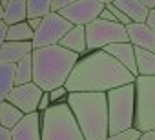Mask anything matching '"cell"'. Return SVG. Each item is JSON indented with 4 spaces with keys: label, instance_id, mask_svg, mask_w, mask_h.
<instances>
[{
    "label": "cell",
    "instance_id": "4316f807",
    "mask_svg": "<svg viewBox=\"0 0 155 140\" xmlns=\"http://www.w3.org/2000/svg\"><path fill=\"white\" fill-rule=\"evenodd\" d=\"M142 24L146 27H150L151 31H155V8L153 9H148V15H146V18H144Z\"/></svg>",
    "mask_w": 155,
    "mask_h": 140
},
{
    "label": "cell",
    "instance_id": "ffe728a7",
    "mask_svg": "<svg viewBox=\"0 0 155 140\" xmlns=\"http://www.w3.org/2000/svg\"><path fill=\"white\" fill-rule=\"evenodd\" d=\"M15 88V64H0V102Z\"/></svg>",
    "mask_w": 155,
    "mask_h": 140
},
{
    "label": "cell",
    "instance_id": "e575fe53",
    "mask_svg": "<svg viewBox=\"0 0 155 140\" xmlns=\"http://www.w3.org/2000/svg\"><path fill=\"white\" fill-rule=\"evenodd\" d=\"M8 2H9V0H0V6L6 8V6H8Z\"/></svg>",
    "mask_w": 155,
    "mask_h": 140
},
{
    "label": "cell",
    "instance_id": "d4e9b609",
    "mask_svg": "<svg viewBox=\"0 0 155 140\" xmlns=\"http://www.w3.org/2000/svg\"><path fill=\"white\" fill-rule=\"evenodd\" d=\"M48 95H49V102H51V104H57V102H66V95H68V91H66L64 86H60V88L51 89Z\"/></svg>",
    "mask_w": 155,
    "mask_h": 140
},
{
    "label": "cell",
    "instance_id": "8fae6325",
    "mask_svg": "<svg viewBox=\"0 0 155 140\" xmlns=\"http://www.w3.org/2000/svg\"><path fill=\"white\" fill-rule=\"evenodd\" d=\"M126 35H128V42L137 47V49H146L155 53V31H151L150 27H146L142 22H131L126 26Z\"/></svg>",
    "mask_w": 155,
    "mask_h": 140
},
{
    "label": "cell",
    "instance_id": "e0dca14e",
    "mask_svg": "<svg viewBox=\"0 0 155 140\" xmlns=\"http://www.w3.org/2000/svg\"><path fill=\"white\" fill-rule=\"evenodd\" d=\"M28 20V9H26V0H9L8 6L4 8V18L2 22L6 26H13L18 22Z\"/></svg>",
    "mask_w": 155,
    "mask_h": 140
},
{
    "label": "cell",
    "instance_id": "9c48e42d",
    "mask_svg": "<svg viewBox=\"0 0 155 140\" xmlns=\"http://www.w3.org/2000/svg\"><path fill=\"white\" fill-rule=\"evenodd\" d=\"M104 6L97 0H77V2L66 6L64 9L58 11L62 18H66L71 26H82L86 27L90 22L97 20Z\"/></svg>",
    "mask_w": 155,
    "mask_h": 140
},
{
    "label": "cell",
    "instance_id": "d6a6232c",
    "mask_svg": "<svg viewBox=\"0 0 155 140\" xmlns=\"http://www.w3.org/2000/svg\"><path fill=\"white\" fill-rule=\"evenodd\" d=\"M0 140H11L9 131H8V129H4V127H0Z\"/></svg>",
    "mask_w": 155,
    "mask_h": 140
},
{
    "label": "cell",
    "instance_id": "5b68a950",
    "mask_svg": "<svg viewBox=\"0 0 155 140\" xmlns=\"http://www.w3.org/2000/svg\"><path fill=\"white\" fill-rule=\"evenodd\" d=\"M133 129L155 131V77H135L133 80Z\"/></svg>",
    "mask_w": 155,
    "mask_h": 140
},
{
    "label": "cell",
    "instance_id": "3957f363",
    "mask_svg": "<svg viewBox=\"0 0 155 140\" xmlns=\"http://www.w3.org/2000/svg\"><path fill=\"white\" fill-rule=\"evenodd\" d=\"M66 104L84 140H104L108 136L106 93H68Z\"/></svg>",
    "mask_w": 155,
    "mask_h": 140
},
{
    "label": "cell",
    "instance_id": "7c38bea8",
    "mask_svg": "<svg viewBox=\"0 0 155 140\" xmlns=\"http://www.w3.org/2000/svg\"><path fill=\"white\" fill-rule=\"evenodd\" d=\"M11 140H40V113L24 115L22 120L9 131Z\"/></svg>",
    "mask_w": 155,
    "mask_h": 140
},
{
    "label": "cell",
    "instance_id": "4fadbf2b",
    "mask_svg": "<svg viewBox=\"0 0 155 140\" xmlns=\"http://www.w3.org/2000/svg\"><path fill=\"white\" fill-rule=\"evenodd\" d=\"M102 51L108 53L113 60H117L122 67H126L135 77V47L130 42H115V44L102 47Z\"/></svg>",
    "mask_w": 155,
    "mask_h": 140
},
{
    "label": "cell",
    "instance_id": "2e32d148",
    "mask_svg": "<svg viewBox=\"0 0 155 140\" xmlns=\"http://www.w3.org/2000/svg\"><path fill=\"white\" fill-rule=\"evenodd\" d=\"M135 77H155V53L135 47Z\"/></svg>",
    "mask_w": 155,
    "mask_h": 140
},
{
    "label": "cell",
    "instance_id": "484cf974",
    "mask_svg": "<svg viewBox=\"0 0 155 140\" xmlns=\"http://www.w3.org/2000/svg\"><path fill=\"white\" fill-rule=\"evenodd\" d=\"M73 2H77V0H51V11L58 13L60 9H64L66 6H69Z\"/></svg>",
    "mask_w": 155,
    "mask_h": 140
},
{
    "label": "cell",
    "instance_id": "7a4b0ae2",
    "mask_svg": "<svg viewBox=\"0 0 155 140\" xmlns=\"http://www.w3.org/2000/svg\"><path fill=\"white\" fill-rule=\"evenodd\" d=\"M29 56L33 69L31 82L44 93H49L51 89L64 86L73 65L81 58L79 55L60 47L58 44L37 47L31 51Z\"/></svg>",
    "mask_w": 155,
    "mask_h": 140
},
{
    "label": "cell",
    "instance_id": "cb8c5ba5",
    "mask_svg": "<svg viewBox=\"0 0 155 140\" xmlns=\"http://www.w3.org/2000/svg\"><path fill=\"white\" fill-rule=\"evenodd\" d=\"M139 136H140V133L131 127V129H126V131L117 133V135H108L104 140H137Z\"/></svg>",
    "mask_w": 155,
    "mask_h": 140
},
{
    "label": "cell",
    "instance_id": "d6986e66",
    "mask_svg": "<svg viewBox=\"0 0 155 140\" xmlns=\"http://www.w3.org/2000/svg\"><path fill=\"white\" fill-rule=\"evenodd\" d=\"M22 111H18L15 106H11L9 102H0V127H4L8 131H11L20 120H22Z\"/></svg>",
    "mask_w": 155,
    "mask_h": 140
},
{
    "label": "cell",
    "instance_id": "4dcf8cb0",
    "mask_svg": "<svg viewBox=\"0 0 155 140\" xmlns=\"http://www.w3.org/2000/svg\"><path fill=\"white\" fill-rule=\"evenodd\" d=\"M137 140H155V131H148V133H140V136Z\"/></svg>",
    "mask_w": 155,
    "mask_h": 140
},
{
    "label": "cell",
    "instance_id": "1f68e13d",
    "mask_svg": "<svg viewBox=\"0 0 155 140\" xmlns=\"http://www.w3.org/2000/svg\"><path fill=\"white\" fill-rule=\"evenodd\" d=\"M137 2H139L140 6H144L146 9H153V8H155V0H137Z\"/></svg>",
    "mask_w": 155,
    "mask_h": 140
},
{
    "label": "cell",
    "instance_id": "5bb4252c",
    "mask_svg": "<svg viewBox=\"0 0 155 140\" xmlns=\"http://www.w3.org/2000/svg\"><path fill=\"white\" fill-rule=\"evenodd\" d=\"M33 51L31 42H4L0 46V64H17Z\"/></svg>",
    "mask_w": 155,
    "mask_h": 140
},
{
    "label": "cell",
    "instance_id": "f546056e",
    "mask_svg": "<svg viewBox=\"0 0 155 140\" xmlns=\"http://www.w3.org/2000/svg\"><path fill=\"white\" fill-rule=\"evenodd\" d=\"M26 22H28V26H29V29H31V31H35V29L40 26V18H28Z\"/></svg>",
    "mask_w": 155,
    "mask_h": 140
},
{
    "label": "cell",
    "instance_id": "52a82bcc",
    "mask_svg": "<svg viewBox=\"0 0 155 140\" xmlns=\"http://www.w3.org/2000/svg\"><path fill=\"white\" fill-rule=\"evenodd\" d=\"M86 33V49L95 51V49H102L110 44L115 42H128V35H126V27L117 24V22H106V20H93L84 27Z\"/></svg>",
    "mask_w": 155,
    "mask_h": 140
},
{
    "label": "cell",
    "instance_id": "44dd1931",
    "mask_svg": "<svg viewBox=\"0 0 155 140\" xmlns=\"http://www.w3.org/2000/svg\"><path fill=\"white\" fill-rule=\"evenodd\" d=\"M31 38H33V31L29 29L28 22L8 26V35H6L8 42H31Z\"/></svg>",
    "mask_w": 155,
    "mask_h": 140
},
{
    "label": "cell",
    "instance_id": "277c9868",
    "mask_svg": "<svg viewBox=\"0 0 155 140\" xmlns=\"http://www.w3.org/2000/svg\"><path fill=\"white\" fill-rule=\"evenodd\" d=\"M40 140H84L66 102L51 104L40 113Z\"/></svg>",
    "mask_w": 155,
    "mask_h": 140
},
{
    "label": "cell",
    "instance_id": "ba28073f",
    "mask_svg": "<svg viewBox=\"0 0 155 140\" xmlns=\"http://www.w3.org/2000/svg\"><path fill=\"white\" fill-rule=\"evenodd\" d=\"M69 29H71V24L66 18H62L55 11H49L46 17L40 18V26L33 31L31 46L33 49L44 47V46H55Z\"/></svg>",
    "mask_w": 155,
    "mask_h": 140
},
{
    "label": "cell",
    "instance_id": "ac0fdd59",
    "mask_svg": "<svg viewBox=\"0 0 155 140\" xmlns=\"http://www.w3.org/2000/svg\"><path fill=\"white\" fill-rule=\"evenodd\" d=\"M113 6L117 9H120L131 22H137V24L144 22V18L148 15V9L144 6H140L137 0H115Z\"/></svg>",
    "mask_w": 155,
    "mask_h": 140
},
{
    "label": "cell",
    "instance_id": "836d02e7",
    "mask_svg": "<svg viewBox=\"0 0 155 140\" xmlns=\"http://www.w3.org/2000/svg\"><path fill=\"white\" fill-rule=\"evenodd\" d=\"M97 2H101L102 6H108V4H113L115 0H97Z\"/></svg>",
    "mask_w": 155,
    "mask_h": 140
},
{
    "label": "cell",
    "instance_id": "f1b7e54d",
    "mask_svg": "<svg viewBox=\"0 0 155 140\" xmlns=\"http://www.w3.org/2000/svg\"><path fill=\"white\" fill-rule=\"evenodd\" d=\"M6 35H8V26L0 20V46L6 42Z\"/></svg>",
    "mask_w": 155,
    "mask_h": 140
},
{
    "label": "cell",
    "instance_id": "30bf717a",
    "mask_svg": "<svg viewBox=\"0 0 155 140\" xmlns=\"http://www.w3.org/2000/svg\"><path fill=\"white\" fill-rule=\"evenodd\" d=\"M42 93L44 91H40L33 82H29V84L15 86L6 97V102H9L18 111H22V115H29V113H37V106Z\"/></svg>",
    "mask_w": 155,
    "mask_h": 140
},
{
    "label": "cell",
    "instance_id": "6da1fadb",
    "mask_svg": "<svg viewBox=\"0 0 155 140\" xmlns=\"http://www.w3.org/2000/svg\"><path fill=\"white\" fill-rule=\"evenodd\" d=\"M135 77L102 49L82 55L64 82L68 93H108L110 89L133 84Z\"/></svg>",
    "mask_w": 155,
    "mask_h": 140
},
{
    "label": "cell",
    "instance_id": "9a60e30c",
    "mask_svg": "<svg viewBox=\"0 0 155 140\" xmlns=\"http://www.w3.org/2000/svg\"><path fill=\"white\" fill-rule=\"evenodd\" d=\"M58 46L64 47V49H68V51H71V53H75V55H79V56L86 55L88 49H86V33H84V27L82 26H71V29L60 38Z\"/></svg>",
    "mask_w": 155,
    "mask_h": 140
},
{
    "label": "cell",
    "instance_id": "7402d4cb",
    "mask_svg": "<svg viewBox=\"0 0 155 140\" xmlns=\"http://www.w3.org/2000/svg\"><path fill=\"white\" fill-rule=\"evenodd\" d=\"M33 77V69H31V56H24L20 62L15 64V86L29 84Z\"/></svg>",
    "mask_w": 155,
    "mask_h": 140
},
{
    "label": "cell",
    "instance_id": "d590c367",
    "mask_svg": "<svg viewBox=\"0 0 155 140\" xmlns=\"http://www.w3.org/2000/svg\"><path fill=\"white\" fill-rule=\"evenodd\" d=\"M2 18H4V8L0 6V20H2Z\"/></svg>",
    "mask_w": 155,
    "mask_h": 140
},
{
    "label": "cell",
    "instance_id": "83f0119b",
    "mask_svg": "<svg viewBox=\"0 0 155 140\" xmlns=\"http://www.w3.org/2000/svg\"><path fill=\"white\" fill-rule=\"evenodd\" d=\"M49 106H51V102H49V95H48V93H42V97H40V100H38V106H37V111L42 113V111H46Z\"/></svg>",
    "mask_w": 155,
    "mask_h": 140
},
{
    "label": "cell",
    "instance_id": "603a6c76",
    "mask_svg": "<svg viewBox=\"0 0 155 140\" xmlns=\"http://www.w3.org/2000/svg\"><path fill=\"white\" fill-rule=\"evenodd\" d=\"M28 18H42L51 11V0H26Z\"/></svg>",
    "mask_w": 155,
    "mask_h": 140
},
{
    "label": "cell",
    "instance_id": "8992f818",
    "mask_svg": "<svg viewBox=\"0 0 155 140\" xmlns=\"http://www.w3.org/2000/svg\"><path fill=\"white\" fill-rule=\"evenodd\" d=\"M108 135H117L133 127V84H126L106 93Z\"/></svg>",
    "mask_w": 155,
    "mask_h": 140
}]
</instances>
